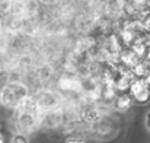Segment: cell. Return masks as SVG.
Wrapping results in <instances>:
<instances>
[{"label":"cell","mask_w":150,"mask_h":143,"mask_svg":"<svg viewBox=\"0 0 150 143\" xmlns=\"http://www.w3.org/2000/svg\"><path fill=\"white\" fill-rule=\"evenodd\" d=\"M134 73H136V76H139V78H144V76L149 75L150 72H149V69H147L146 64H143V63H137V64L134 66Z\"/></svg>","instance_id":"1"},{"label":"cell","mask_w":150,"mask_h":143,"mask_svg":"<svg viewBox=\"0 0 150 143\" xmlns=\"http://www.w3.org/2000/svg\"><path fill=\"white\" fill-rule=\"evenodd\" d=\"M134 98H136V101L140 102V104H146V102H149L150 101V89L147 88V89L142 91L140 94H137Z\"/></svg>","instance_id":"2"},{"label":"cell","mask_w":150,"mask_h":143,"mask_svg":"<svg viewBox=\"0 0 150 143\" xmlns=\"http://www.w3.org/2000/svg\"><path fill=\"white\" fill-rule=\"evenodd\" d=\"M130 105H131V99H130V96H121V98L118 99V108H121V110H127Z\"/></svg>","instance_id":"3"},{"label":"cell","mask_w":150,"mask_h":143,"mask_svg":"<svg viewBox=\"0 0 150 143\" xmlns=\"http://www.w3.org/2000/svg\"><path fill=\"white\" fill-rule=\"evenodd\" d=\"M21 120H22V121H21V124H22L25 129H31V127H32V124H34V120H32V117H31L29 114H25Z\"/></svg>","instance_id":"4"},{"label":"cell","mask_w":150,"mask_h":143,"mask_svg":"<svg viewBox=\"0 0 150 143\" xmlns=\"http://www.w3.org/2000/svg\"><path fill=\"white\" fill-rule=\"evenodd\" d=\"M12 143H28V139H26L23 134H16V136L12 139Z\"/></svg>","instance_id":"5"},{"label":"cell","mask_w":150,"mask_h":143,"mask_svg":"<svg viewBox=\"0 0 150 143\" xmlns=\"http://www.w3.org/2000/svg\"><path fill=\"white\" fill-rule=\"evenodd\" d=\"M134 51H136V54H137V55H143V54H144V51H146L144 44H137V46L134 47Z\"/></svg>","instance_id":"6"},{"label":"cell","mask_w":150,"mask_h":143,"mask_svg":"<svg viewBox=\"0 0 150 143\" xmlns=\"http://www.w3.org/2000/svg\"><path fill=\"white\" fill-rule=\"evenodd\" d=\"M66 143H83V140H80V139H76V137H71V139H69Z\"/></svg>","instance_id":"7"},{"label":"cell","mask_w":150,"mask_h":143,"mask_svg":"<svg viewBox=\"0 0 150 143\" xmlns=\"http://www.w3.org/2000/svg\"><path fill=\"white\" fill-rule=\"evenodd\" d=\"M146 126L150 130V112H147V115H146Z\"/></svg>","instance_id":"8"},{"label":"cell","mask_w":150,"mask_h":143,"mask_svg":"<svg viewBox=\"0 0 150 143\" xmlns=\"http://www.w3.org/2000/svg\"><path fill=\"white\" fill-rule=\"evenodd\" d=\"M146 83H147V86H149V89H150V73L146 76Z\"/></svg>","instance_id":"9"},{"label":"cell","mask_w":150,"mask_h":143,"mask_svg":"<svg viewBox=\"0 0 150 143\" xmlns=\"http://www.w3.org/2000/svg\"><path fill=\"white\" fill-rule=\"evenodd\" d=\"M0 143H4V139H3V136L0 134Z\"/></svg>","instance_id":"10"},{"label":"cell","mask_w":150,"mask_h":143,"mask_svg":"<svg viewBox=\"0 0 150 143\" xmlns=\"http://www.w3.org/2000/svg\"><path fill=\"white\" fill-rule=\"evenodd\" d=\"M147 61H149V63H150V51H149V53H147Z\"/></svg>","instance_id":"11"},{"label":"cell","mask_w":150,"mask_h":143,"mask_svg":"<svg viewBox=\"0 0 150 143\" xmlns=\"http://www.w3.org/2000/svg\"><path fill=\"white\" fill-rule=\"evenodd\" d=\"M0 101H1V91H0Z\"/></svg>","instance_id":"12"}]
</instances>
